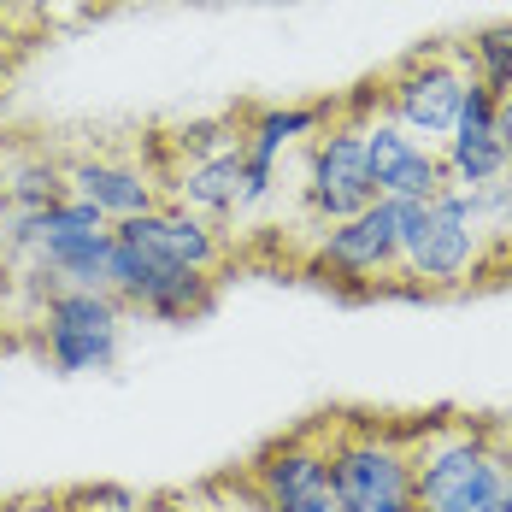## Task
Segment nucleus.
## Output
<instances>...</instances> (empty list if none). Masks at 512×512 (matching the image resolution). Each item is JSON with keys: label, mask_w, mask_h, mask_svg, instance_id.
<instances>
[{"label": "nucleus", "mask_w": 512, "mask_h": 512, "mask_svg": "<svg viewBox=\"0 0 512 512\" xmlns=\"http://www.w3.org/2000/svg\"><path fill=\"white\" fill-rule=\"evenodd\" d=\"M189 501H195V507H206V512H236V507H218V489H212V483H206V489H195ZM242 512H265V507H259V495H254V489L242 495Z\"/></svg>", "instance_id": "21"}, {"label": "nucleus", "mask_w": 512, "mask_h": 512, "mask_svg": "<svg viewBox=\"0 0 512 512\" xmlns=\"http://www.w3.org/2000/svg\"><path fill=\"white\" fill-rule=\"evenodd\" d=\"M465 89H471V71L454 42H436V48H418L407 59H395L377 83H365L371 95V112L395 118L401 130L424 136V142H448V130L460 124V106H465Z\"/></svg>", "instance_id": "6"}, {"label": "nucleus", "mask_w": 512, "mask_h": 512, "mask_svg": "<svg viewBox=\"0 0 512 512\" xmlns=\"http://www.w3.org/2000/svg\"><path fill=\"white\" fill-rule=\"evenodd\" d=\"M412 465H418L412 512H512L507 442L471 418H448L430 430L412 424Z\"/></svg>", "instance_id": "1"}, {"label": "nucleus", "mask_w": 512, "mask_h": 512, "mask_svg": "<svg viewBox=\"0 0 512 512\" xmlns=\"http://www.w3.org/2000/svg\"><path fill=\"white\" fill-rule=\"evenodd\" d=\"M489 271H495V248L477 218V201L465 189H442L424 212V230L407 248L401 289L407 295H460L471 283H483Z\"/></svg>", "instance_id": "5"}, {"label": "nucleus", "mask_w": 512, "mask_h": 512, "mask_svg": "<svg viewBox=\"0 0 512 512\" xmlns=\"http://www.w3.org/2000/svg\"><path fill=\"white\" fill-rule=\"evenodd\" d=\"M77 507H83V512H159L154 501H136V495H124V489H95V495H77Z\"/></svg>", "instance_id": "20"}, {"label": "nucleus", "mask_w": 512, "mask_h": 512, "mask_svg": "<svg viewBox=\"0 0 512 512\" xmlns=\"http://www.w3.org/2000/svg\"><path fill=\"white\" fill-rule=\"evenodd\" d=\"M359 124H365V165H371L377 201H436L448 189V171H442V148L436 142L401 130L383 112H359Z\"/></svg>", "instance_id": "12"}, {"label": "nucleus", "mask_w": 512, "mask_h": 512, "mask_svg": "<svg viewBox=\"0 0 512 512\" xmlns=\"http://www.w3.org/2000/svg\"><path fill=\"white\" fill-rule=\"evenodd\" d=\"M495 130H501V148H507V159H512V89L495 95Z\"/></svg>", "instance_id": "22"}, {"label": "nucleus", "mask_w": 512, "mask_h": 512, "mask_svg": "<svg viewBox=\"0 0 512 512\" xmlns=\"http://www.w3.org/2000/svg\"><path fill=\"white\" fill-rule=\"evenodd\" d=\"M218 283L224 277H206V271H189V265H165V259H148L124 242H112V277L106 289L124 301L130 318H154V324H189V318H206L212 301H218Z\"/></svg>", "instance_id": "9"}, {"label": "nucleus", "mask_w": 512, "mask_h": 512, "mask_svg": "<svg viewBox=\"0 0 512 512\" xmlns=\"http://www.w3.org/2000/svg\"><path fill=\"white\" fill-rule=\"evenodd\" d=\"M242 483L259 495L265 512H336L330 495V454H324V418L307 430H289L277 442H265Z\"/></svg>", "instance_id": "8"}, {"label": "nucleus", "mask_w": 512, "mask_h": 512, "mask_svg": "<svg viewBox=\"0 0 512 512\" xmlns=\"http://www.w3.org/2000/svg\"><path fill=\"white\" fill-rule=\"evenodd\" d=\"M454 48H460L465 71H471V83H483L489 95L512 89V18L477 24V30H471V36H460Z\"/></svg>", "instance_id": "17"}, {"label": "nucleus", "mask_w": 512, "mask_h": 512, "mask_svg": "<svg viewBox=\"0 0 512 512\" xmlns=\"http://www.w3.org/2000/svg\"><path fill=\"white\" fill-rule=\"evenodd\" d=\"M36 42V30L30 24H18L6 6H0V89H6V77H12V65H18V53Z\"/></svg>", "instance_id": "19"}, {"label": "nucleus", "mask_w": 512, "mask_h": 512, "mask_svg": "<svg viewBox=\"0 0 512 512\" xmlns=\"http://www.w3.org/2000/svg\"><path fill=\"white\" fill-rule=\"evenodd\" d=\"M65 189L71 201L95 206L106 224H124L136 212H154L165 201L159 165L142 148L118 154V148H95V154H65Z\"/></svg>", "instance_id": "10"}, {"label": "nucleus", "mask_w": 512, "mask_h": 512, "mask_svg": "<svg viewBox=\"0 0 512 512\" xmlns=\"http://www.w3.org/2000/svg\"><path fill=\"white\" fill-rule=\"evenodd\" d=\"M330 454V495L336 512H412L418 507V465H412V424L383 418H324Z\"/></svg>", "instance_id": "2"}, {"label": "nucleus", "mask_w": 512, "mask_h": 512, "mask_svg": "<svg viewBox=\"0 0 512 512\" xmlns=\"http://www.w3.org/2000/svg\"><path fill=\"white\" fill-rule=\"evenodd\" d=\"M0 295H6V265H0Z\"/></svg>", "instance_id": "24"}, {"label": "nucleus", "mask_w": 512, "mask_h": 512, "mask_svg": "<svg viewBox=\"0 0 512 512\" xmlns=\"http://www.w3.org/2000/svg\"><path fill=\"white\" fill-rule=\"evenodd\" d=\"M295 159H301L295 165V195H301V212H307V230L354 218L377 201L371 165H365V124L348 101H336V118Z\"/></svg>", "instance_id": "7"}, {"label": "nucleus", "mask_w": 512, "mask_h": 512, "mask_svg": "<svg viewBox=\"0 0 512 512\" xmlns=\"http://www.w3.org/2000/svg\"><path fill=\"white\" fill-rule=\"evenodd\" d=\"M442 171H448V189H465V195L489 189L495 177L512 171L507 148H501V130H495V95H489L483 83L465 89L460 124H454L448 142H442Z\"/></svg>", "instance_id": "14"}, {"label": "nucleus", "mask_w": 512, "mask_h": 512, "mask_svg": "<svg viewBox=\"0 0 512 512\" xmlns=\"http://www.w3.org/2000/svg\"><path fill=\"white\" fill-rule=\"evenodd\" d=\"M65 195H71L65 154H48V148H6L0 154V206L6 212H48Z\"/></svg>", "instance_id": "16"}, {"label": "nucleus", "mask_w": 512, "mask_h": 512, "mask_svg": "<svg viewBox=\"0 0 512 512\" xmlns=\"http://www.w3.org/2000/svg\"><path fill=\"white\" fill-rule=\"evenodd\" d=\"M6 512H83V507H77V495H48V501H18Z\"/></svg>", "instance_id": "23"}, {"label": "nucleus", "mask_w": 512, "mask_h": 512, "mask_svg": "<svg viewBox=\"0 0 512 512\" xmlns=\"http://www.w3.org/2000/svg\"><path fill=\"white\" fill-rule=\"evenodd\" d=\"M159 183H165V201L212 218L218 230L248 224V159H242V142L224 148V154L171 159V165L159 171Z\"/></svg>", "instance_id": "13"}, {"label": "nucleus", "mask_w": 512, "mask_h": 512, "mask_svg": "<svg viewBox=\"0 0 512 512\" xmlns=\"http://www.w3.org/2000/svg\"><path fill=\"white\" fill-rule=\"evenodd\" d=\"M112 236L136 254L165 259V265H189V271H206V277H224V265H230V230H218L212 218L177 201H159L154 212H136V218L112 224Z\"/></svg>", "instance_id": "11"}, {"label": "nucleus", "mask_w": 512, "mask_h": 512, "mask_svg": "<svg viewBox=\"0 0 512 512\" xmlns=\"http://www.w3.org/2000/svg\"><path fill=\"white\" fill-rule=\"evenodd\" d=\"M336 118L330 101H301V106H248L242 112V159L259 171H283V159L301 154L312 136Z\"/></svg>", "instance_id": "15"}, {"label": "nucleus", "mask_w": 512, "mask_h": 512, "mask_svg": "<svg viewBox=\"0 0 512 512\" xmlns=\"http://www.w3.org/2000/svg\"><path fill=\"white\" fill-rule=\"evenodd\" d=\"M124 324H130V312L112 289H59V295L24 312V342L48 359L59 377H89V371L118 365Z\"/></svg>", "instance_id": "3"}, {"label": "nucleus", "mask_w": 512, "mask_h": 512, "mask_svg": "<svg viewBox=\"0 0 512 512\" xmlns=\"http://www.w3.org/2000/svg\"><path fill=\"white\" fill-rule=\"evenodd\" d=\"M0 6H6V12H12L18 24H30L36 36L48 30L53 18H71V12H89V0H0Z\"/></svg>", "instance_id": "18"}, {"label": "nucleus", "mask_w": 512, "mask_h": 512, "mask_svg": "<svg viewBox=\"0 0 512 512\" xmlns=\"http://www.w3.org/2000/svg\"><path fill=\"white\" fill-rule=\"evenodd\" d=\"M301 271L312 283H330L342 295H383V289H401V230H395V206L371 201L354 218H336V224H318L307 230V248H301Z\"/></svg>", "instance_id": "4"}]
</instances>
